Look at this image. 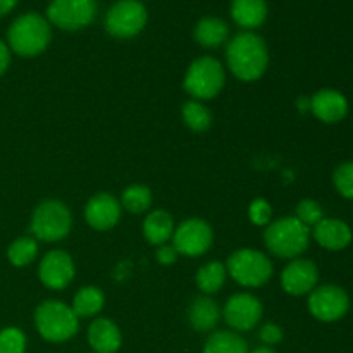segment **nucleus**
Returning <instances> with one entry per match:
<instances>
[{
  "label": "nucleus",
  "instance_id": "412c9836",
  "mask_svg": "<svg viewBox=\"0 0 353 353\" xmlns=\"http://www.w3.org/2000/svg\"><path fill=\"white\" fill-rule=\"evenodd\" d=\"M174 219L165 210H154L143 221V236L150 245H165L174 234Z\"/></svg>",
  "mask_w": 353,
  "mask_h": 353
},
{
  "label": "nucleus",
  "instance_id": "cd10ccee",
  "mask_svg": "<svg viewBox=\"0 0 353 353\" xmlns=\"http://www.w3.org/2000/svg\"><path fill=\"white\" fill-rule=\"evenodd\" d=\"M121 205L131 214H141L150 209L152 205V192L145 185H131L128 186L121 196Z\"/></svg>",
  "mask_w": 353,
  "mask_h": 353
},
{
  "label": "nucleus",
  "instance_id": "6ab92c4d",
  "mask_svg": "<svg viewBox=\"0 0 353 353\" xmlns=\"http://www.w3.org/2000/svg\"><path fill=\"white\" fill-rule=\"evenodd\" d=\"M221 319V309L210 296H199L188 309V321L199 333H209Z\"/></svg>",
  "mask_w": 353,
  "mask_h": 353
},
{
  "label": "nucleus",
  "instance_id": "f704fd0d",
  "mask_svg": "<svg viewBox=\"0 0 353 353\" xmlns=\"http://www.w3.org/2000/svg\"><path fill=\"white\" fill-rule=\"evenodd\" d=\"M9 64H10V48L9 45H6L2 40H0V76L7 71Z\"/></svg>",
  "mask_w": 353,
  "mask_h": 353
},
{
  "label": "nucleus",
  "instance_id": "c85d7f7f",
  "mask_svg": "<svg viewBox=\"0 0 353 353\" xmlns=\"http://www.w3.org/2000/svg\"><path fill=\"white\" fill-rule=\"evenodd\" d=\"M334 188L341 196L353 200V161L341 162L333 172Z\"/></svg>",
  "mask_w": 353,
  "mask_h": 353
},
{
  "label": "nucleus",
  "instance_id": "20e7f679",
  "mask_svg": "<svg viewBox=\"0 0 353 353\" xmlns=\"http://www.w3.org/2000/svg\"><path fill=\"white\" fill-rule=\"evenodd\" d=\"M34 327L43 340L64 343L79 330V319L72 309L59 300H45L34 310Z\"/></svg>",
  "mask_w": 353,
  "mask_h": 353
},
{
  "label": "nucleus",
  "instance_id": "2eb2a0df",
  "mask_svg": "<svg viewBox=\"0 0 353 353\" xmlns=\"http://www.w3.org/2000/svg\"><path fill=\"white\" fill-rule=\"evenodd\" d=\"M85 219L97 231L112 230L121 219V202L110 193H99L86 203Z\"/></svg>",
  "mask_w": 353,
  "mask_h": 353
},
{
  "label": "nucleus",
  "instance_id": "423d86ee",
  "mask_svg": "<svg viewBox=\"0 0 353 353\" xmlns=\"http://www.w3.org/2000/svg\"><path fill=\"white\" fill-rule=\"evenodd\" d=\"M226 83V72L217 59L203 55L193 61L186 71L183 86L193 100H210L217 97Z\"/></svg>",
  "mask_w": 353,
  "mask_h": 353
},
{
  "label": "nucleus",
  "instance_id": "b1692460",
  "mask_svg": "<svg viewBox=\"0 0 353 353\" xmlns=\"http://www.w3.org/2000/svg\"><path fill=\"white\" fill-rule=\"evenodd\" d=\"M203 353H248V345L233 331H216L207 338Z\"/></svg>",
  "mask_w": 353,
  "mask_h": 353
},
{
  "label": "nucleus",
  "instance_id": "dca6fc26",
  "mask_svg": "<svg viewBox=\"0 0 353 353\" xmlns=\"http://www.w3.org/2000/svg\"><path fill=\"white\" fill-rule=\"evenodd\" d=\"M309 109L323 123L334 124L345 119L348 114V100L338 90L324 88L314 93L309 102Z\"/></svg>",
  "mask_w": 353,
  "mask_h": 353
},
{
  "label": "nucleus",
  "instance_id": "a878e982",
  "mask_svg": "<svg viewBox=\"0 0 353 353\" xmlns=\"http://www.w3.org/2000/svg\"><path fill=\"white\" fill-rule=\"evenodd\" d=\"M181 116L183 123L192 131H196V133L207 131L210 128V124H212V114L199 100H188V102L183 103Z\"/></svg>",
  "mask_w": 353,
  "mask_h": 353
},
{
  "label": "nucleus",
  "instance_id": "9d476101",
  "mask_svg": "<svg viewBox=\"0 0 353 353\" xmlns=\"http://www.w3.org/2000/svg\"><path fill=\"white\" fill-rule=\"evenodd\" d=\"M212 228L207 221L199 219V217L185 219L172 234V247L178 252V255H185V257H200L207 254L212 247Z\"/></svg>",
  "mask_w": 353,
  "mask_h": 353
},
{
  "label": "nucleus",
  "instance_id": "1a4fd4ad",
  "mask_svg": "<svg viewBox=\"0 0 353 353\" xmlns=\"http://www.w3.org/2000/svg\"><path fill=\"white\" fill-rule=\"evenodd\" d=\"M97 14L95 0H52L47 21L65 31H78L92 24Z\"/></svg>",
  "mask_w": 353,
  "mask_h": 353
},
{
  "label": "nucleus",
  "instance_id": "c756f323",
  "mask_svg": "<svg viewBox=\"0 0 353 353\" xmlns=\"http://www.w3.org/2000/svg\"><path fill=\"white\" fill-rule=\"evenodd\" d=\"M26 336L19 327H6L0 331V353H24Z\"/></svg>",
  "mask_w": 353,
  "mask_h": 353
},
{
  "label": "nucleus",
  "instance_id": "39448f33",
  "mask_svg": "<svg viewBox=\"0 0 353 353\" xmlns=\"http://www.w3.org/2000/svg\"><path fill=\"white\" fill-rule=\"evenodd\" d=\"M72 226L71 210L61 200H43L37 205L31 216L30 230L34 240L55 243L64 240Z\"/></svg>",
  "mask_w": 353,
  "mask_h": 353
},
{
  "label": "nucleus",
  "instance_id": "f3484780",
  "mask_svg": "<svg viewBox=\"0 0 353 353\" xmlns=\"http://www.w3.org/2000/svg\"><path fill=\"white\" fill-rule=\"evenodd\" d=\"M314 238L323 248L340 252L352 243V230L347 223L333 217H324L314 226Z\"/></svg>",
  "mask_w": 353,
  "mask_h": 353
},
{
  "label": "nucleus",
  "instance_id": "6e6552de",
  "mask_svg": "<svg viewBox=\"0 0 353 353\" xmlns=\"http://www.w3.org/2000/svg\"><path fill=\"white\" fill-rule=\"evenodd\" d=\"M148 12L140 0H119L105 16V30L110 37L128 40L143 31Z\"/></svg>",
  "mask_w": 353,
  "mask_h": 353
},
{
  "label": "nucleus",
  "instance_id": "473e14b6",
  "mask_svg": "<svg viewBox=\"0 0 353 353\" xmlns=\"http://www.w3.org/2000/svg\"><path fill=\"white\" fill-rule=\"evenodd\" d=\"M283 330L278 326V324H264V326L261 327V331H259V338H261L262 343L265 345V347H274V345L281 343L283 341Z\"/></svg>",
  "mask_w": 353,
  "mask_h": 353
},
{
  "label": "nucleus",
  "instance_id": "0eeeda50",
  "mask_svg": "<svg viewBox=\"0 0 353 353\" xmlns=\"http://www.w3.org/2000/svg\"><path fill=\"white\" fill-rule=\"evenodd\" d=\"M228 274L245 288H259L271 279L272 262L262 252L254 248H241L230 255L226 262Z\"/></svg>",
  "mask_w": 353,
  "mask_h": 353
},
{
  "label": "nucleus",
  "instance_id": "e433bc0d",
  "mask_svg": "<svg viewBox=\"0 0 353 353\" xmlns=\"http://www.w3.org/2000/svg\"><path fill=\"white\" fill-rule=\"evenodd\" d=\"M252 353H276V352L272 350L271 347H259V348H255Z\"/></svg>",
  "mask_w": 353,
  "mask_h": 353
},
{
  "label": "nucleus",
  "instance_id": "393cba45",
  "mask_svg": "<svg viewBox=\"0 0 353 353\" xmlns=\"http://www.w3.org/2000/svg\"><path fill=\"white\" fill-rule=\"evenodd\" d=\"M228 269L226 265L221 264V262H209V264L202 265V268L196 271V286L200 288V292H203L205 295H212L217 293L226 283Z\"/></svg>",
  "mask_w": 353,
  "mask_h": 353
},
{
  "label": "nucleus",
  "instance_id": "4be33fe9",
  "mask_svg": "<svg viewBox=\"0 0 353 353\" xmlns=\"http://www.w3.org/2000/svg\"><path fill=\"white\" fill-rule=\"evenodd\" d=\"M195 40L196 43L205 48H216L223 45L230 37V28L219 17H203L195 26Z\"/></svg>",
  "mask_w": 353,
  "mask_h": 353
},
{
  "label": "nucleus",
  "instance_id": "aec40b11",
  "mask_svg": "<svg viewBox=\"0 0 353 353\" xmlns=\"http://www.w3.org/2000/svg\"><path fill=\"white\" fill-rule=\"evenodd\" d=\"M231 17L238 26L245 30H255L262 26L268 17V3L265 0H233Z\"/></svg>",
  "mask_w": 353,
  "mask_h": 353
},
{
  "label": "nucleus",
  "instance_id": "c9c22d12",
  "mask_svg": "<svg viewBox=\"0 0 353 353\" xmlns=\"http://www.w3.org/2000/svg\"><path fill=\"white\" fill-rule=\"evenodd\" d=\"M17 0H0V17L6 16V14H9L10 10L16 7Z\"/></svg>",
  "mask_w": 353,
  "mask_h": 353
},
{
  "label": "nucleus",
  "instance_id": "ddd939ff",
  "mask_svg": "<svg viewBox=\"0 0 353 353\" xmlns=\"http://www.w3.org/2000/svg\"><path fill=\"white\" fill-rule=\"evenodd\" d=\"M74 262L64 250H52L41 259L38 276L48 290H64L74 279Z\"/></svg>",
  "mask_w": 353,
  "mask_h": 353
},
{
  "label": "nucleus",
  "instance_id": "7c9ffc66",
  "mask_svg": "<svg viewBox=\"0 0 353 353\" xmlns=\"http://www.w3.org/2000/svg\"><path fill=\"white\" fill-rule=\"evenodd\" d=\"M295 217L300 221V223L305 224L307 228H312L324 219L323 207H321L316 200L305 199V200H302L299 205H296V216Z\"/></svg>",
  "mask_w": 353,
  "mask_h": 353
},
{
  "label": "nucleus",
  "instance_id": "2f4dec72",
  "mask_svg": "<svg viewBox=\"0 0 353 353\" xmlns=\"http://www.w3.org/2000/svg\"><path fill=\"white\" fill-rule=\"evenodd\" d=\"M248 217L255 226H268L272 221V207L265 199H255L248 209Z\"/></svg>",
  "mask_w": 353,
  "mask_h": 353
},
{
  "label": "nucleus",
  "instance_id": "5701e85b",
  "mask_svg": "<svg viewBox=\"0 0 353 353\" xmlns=\"http://www.w3.org/2000/svg\"><path fill=\"white\" fill-rule=\"evenodd\" d=\"M103 303H105V295H103L102 290L97 288V286H83L72 299L71 309L78 319L79 317L88 319V317L99 316L102 312Z\"/></svg>",
  "mask_w": 353,
  "mask_h": 353
},
{
  "label": "nucleus",
  "instance_id": "f257e3e1",
  "mask_svg": "<svg viewBox=\"0 0 353 353\" xmlns=\"http://www.w3.org/2000/svg\"><path fill=\"white\" fill-rule=\"evenodd\" d=\"M228 65L241 81H257L269 65V50L264 38L252 31L236 34L228 43Z\"/></svg>",
  "mask_w": 353,
  "mask_h": 353
},
{
  "label": "nucleus",
  "instance_id": "72a5a7b5",
  "mask_svg": "<svg viewBox=\"0 0 353 353\" xmlns=\"http://www.w3.org/2000/svg\"><path fill=\"white\" fill-rule=\"evenodd\" d=\"M178 259V252L174 250L172 245H161L157 248V262L162 265H171L174 264Z\"/></svg>",
  "mask_w": 353,
  "mask_h": 353
},
{
  "label": "nucleus",
  "instance_id": "a211bd4d",
  "mask_svg": "<svg viewBox=\"0 0 353 353\" xmlns=\"http://www.w3.org/2000/svg\"><path fill=\"white\" fill-rule=\"evenodd\" d=\"M88 345L95 353H116L123 345V334L114 321L100 317L88 327Z\"/></svg>",
  "mask_w": 353,
  "mask_h": 353
},
{
  "label": "nucleus",
  "instance_id": "f8f14e48",
  "mask_svg": "<svg viewBox=\"0 0 353 353\" xmlns=\"http://www.w3.org/2000/svg\"><path fill=\"white\" fill-rule=\"evenodd\" d=\"M224 321L234 331H252L262 319V303L250 293H236L226 302Z\"/></svg>",
  "mask_w": 353,
  "mask_h": 353
},
{
  "label": "nucleus",
  "instance_id": "9b49d317",
  "mask_svg": "<svg viewBox=\"0 0 353 353\" xmlns=\"http://www.w3.org/2000/svg\"><path fill=\"white\" fill-rule=\"evenodd\" d=\"M307 305H309L310 314L317 321L334 323L347 316L348 309H350V299L341 286L323 285L316 286L310 292Z\"/></svg>",
  "mask_w": 353,
  "mask_h": 353
},
{
  "label": "nucleus",
  "instance_id": "f03ea898",
  "mask_svg": "<svg viewBox=\"0 0 353 353\" xmlns=\"http://www.w3.org/2000/svg\"><path fill=\"white\" fill-rule=\"evenodd\" d=\"M264 243L274 257L293 261L309 248L310 228L295 216L271 221L264 231Z\"/></svg>",
  "mask_w": 353,
  "mask_h": 353
},
{
  "label": "nucleus",
  "instance_id": "7ed1b4c3",
  "mask_svg": "<svg viewBox=\"0 0 353 353\" xmlns=\"http://www.w3.org/2000/svg\"><path fill=\"white\" fill-rule=\"evenodd\" d=\"M7 40L14 54L21 57H37L47 50L50 43V23L37 12L23 14L10 24Z\"/></svg>",
  "mask_w": 353,
  "mask_h": 353
},
{
  "label": "nucleus",
  "instance_id": "bb28decb",
  "mask_svg": "<svg viewBox=\"0 0 353 353\" xmlns=\"http://www.w3.org/2000/svg\"><path fill=\"white\" fill-rule=\"evenodd\" d=\"M38 255V241L33 236H21L9 245L7 259L16 268L30 265Z\"/></svg>",
  "mask_w": 353,
  "mask_h": 353
},
{
  "label": "nucleus",
  "instance_id": "4468645a",
  "mask_svg": "<svg viewBox=\"0 0 353 353\" xmlns=\"http://www.w3.org/2000/svg\"><path fill=\"white\" fill-rule=\"evenodd\" d=\"M319 281V269L309 259H293L281 272V286L288 295L302 296L312 292Z\"/></svg>",
  "mask_w": 353,
  "mask_h": 353
}]
</instances>
